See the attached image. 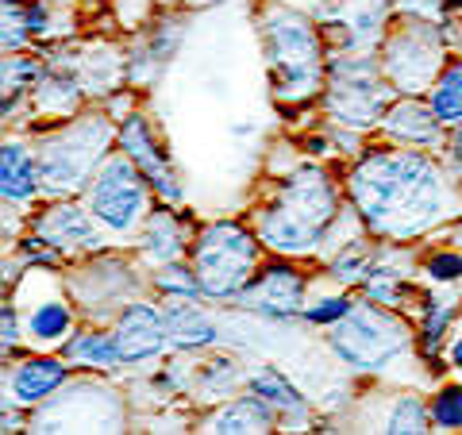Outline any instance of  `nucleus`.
Listing matches in <instances>:
<instances>
[{"label":"nucleus","mask_w":462,"mask_h":435,"mask_svg":"<svg viewBox=\"0 0 462 435\" xmlns=\"http://www.w3.org/2000/svg\"><path fill=\"white\" fill-rule=\"evenodd\" d=\"M351 197L363 220L389 239H412L439 220L443 212V178L420 151L370 154L351 173Z\"/></svg>","instance_id":"obj_1"},{"label":"nucleus","mask_w":462,"mask_h":435,"mask_svg":"<svg viewBox=\"0 0 462 435\" xmlns=\"http://www.w3.org/2000/svg\"><path fill=\"white\" fill-rule=\"evenodd\" d=\"M336 190H331L328 173L305 166L289 173L282 193L258 212V239L282 255L312 251L324 239L328 224L336 220Z\"/></svg>","instance_id":"obj_2"},{"label":"nucleus","mask_w":462,"mask_h":435,"mask_svg":"<svg viewBox=\"0 0 462 435\" xmlns=\"http://www.w3.org/2000/svg\"><path fill=\"white\" fill-rule=\"evenodd\" d=\"M263 35L270 54L273 97L285 100V105H300V100L316 97L324 81V51H320V35L309 27V20L282 8L266 12Z\"/></svg>","instance_id":"obj_3"},{"label":"nucleus","mask_w":462,"mask_h":435,"mask_svg":"<svg viewBox=\"0 0 462 435\" xmlns=\"http://www.w3.org/2000/svg\"><path fill=\"white\" fill-rule=\"evenodd\" d=\"M112 143V124L105 116H85L74 120L69 127H62L58 135H51L39 147V178L47 190H81L85 181L93 178L97 166H105V158Z\"/></svg>","instance_id":"obj_4"},{"label":"nucleus","mask_w":462,"mask_h":435,"mask_svg":"<svg viewBox=\"0 0 462 435\" xmlns=\"http://www.w3.org/2000/svg\"><path fill=\"white\" fill-rule=\"evenodd\" d=\"M258 263V243L239 224H212L200 231V243L193 251V270L200 278V293L227 301L247 289Z\"/></svg>","instance_id":"obj_5"},{"label":"nucleus","mask_w":462,"mask_h":435,"mask_svg":"<svg viewBox=\"0 0 462 435\" xmlns=\"http://www.w3.org/2000/svg\"><path fill=\"white\" fill-rule=\"evenodd\" d=\"M409 347V328L393 312L355 304L343 320L331 328V351L355 370H378Z\"/></svg>","instance_id":"obj_6"},{"label":"nucleus","mask_w":462,"mask_h":435,"mask_svg":"<svg viewBox=\"0 0 462 435\" xmlns=\"http://www.w3.org/2000/svg\"><path fill=\"white\" fill-rule=\"evenodd\" d=\"M389 93L393 89L385 85V69L370 58H336L328 66V112L339 124L370 127L385 120Z\"/></svg>","instance_id":"obj_7"},{"label":"nucleus","mask_w":462,"mask_h":435,"mask_svg":"<svg viewBox=\"0 0 462 435\" xmlns=\"http://www.w3.org/2000/svg\"><path fill=\"white\" fill-rule=\"evenodd\" d=\"M147 173L132 158H108L97 170V181L89 190V208L105 227L112 231H132L147 216Z\"/></svg>","instance_id":"obj_8"},{"label":"nucleus","mask_w":462,"mask_h":435,"mask_svg":"<svg viewBox=\"0 0 462 435\" xmlns=\"http://www.w3.org/2000/svg\"><path fill=\"white\" fill-rule=\"evenodd\" d=\"M120 404L116 393L97 385H78L66 397L51 404V412L42 409L39 424L42 431H120Z\"/></svg>","instance_id":"obj_9"},{"label":"nucleus","mask_w":462,"mask_h":435,"mask_svg":"<svg viewBox=\"0 0 462 435\" xmlns=\"http://www.w3.org/2000/svg\"><path fill=\"white\" fill-rule=\"evenodd\" d=\"M300 297H305V278H300L293 266H266L239 293L243 309H251L258 316H270V320L297 316L300 312Z\"/></svg>","instance_id":"obj_10"},{"label":"nucleus","mask_w":462,"mask_h":435,"mask_svg":"<svg viewBox=\"0 0 462 435\" xmlns=\"http://www.w3.org/2000/svg\"><path fill=\"white\" fill-rule=\"evenodd\" d=\"M439 66V39L428 35L424 27H416L412 35H401L389 42L385 51V74L401 89H412V85H424L431 78V69Z\"/></svg>","instance_id":"obj_11"},{"label":"nucleus","mask_w":462,"mask_h":435,"mask_svg":"<svg viewBox=\"0 0 462 435\" xmlns=\"http://www.w3.org/2000/svg\"><path fill=\"white\" fill-rule=\"evenodd\" d=\"M116 343H120V358L124 362L154 358L170 343L166 312L151 309V304H127L120 324H116Z\"/></svg>","instance_id":"obj_12"},{"label":"nucleus","mask_w":462,"mask_h":435,"mask_svg":"<svg viewBox=\"0 0 462 435\" xmlns=\"http://www.w3.org/2000/svg\"><path fill=\"white\" fill-rule=\"evenodd\" d=\"M120 139H124L127 158H132V162H135L143 173H147V181L154 185V190L162 193L166 200H181L178 181H173V173L166 170V158H162V151L154 147L151 127H147V120H143V116H127Z\"/></svg>","instance_id":"obj_13"},{"label":"nucleus","mask_w":462,"mask_h":435,"mask_svg":"<svg viewBox=\"0 0 462 435\" xmlns=\"http://www.w3.org/2000/svg\"><path fill=\"white\" fill-rule=\"evenodd\" d=\"M39 239L62 251H97L100 231L93 227L89 212H81L78 205H58L47 216H39Z\"/></svg>","instance_id":"obj_14"},{"label":"nucleus","mask_w":462,"mask_h":435,"mask_svg":"<svg viewBox=\"0 0 462 435\" xmlns=\"http://www.w3.org/2000/svg\"><path fill=\"white\" fill-rule=\"evenodd\" d=\"M62 382H66V366L58 358H32L8 378V389L20 404H39L54 389H62Z\"/></svg>","instance_id":"obj_15"},{"label":"nucleus","mask_w":462,"mask_h":435,"mask_svg":"<svg viewBox=\"0 0 462 435\" xmlns=\"http://www.w3.org/2000/svg\"><path fill=\"white\" fill-rule=\"evenodd\" d=\"M270 428H273V409L258 393L224 404V409L208 420V431H216V435H254V431H270Z\"/></svg>","instance_id":"obj_16"},{"label":"nucleus","mask_w":462,"mask_h":435,"mask_svg":"<svg viewBox=\"0 0 462 435\" xmlns=\"http://www.w3.org/2000/svg\"><path fill=\"white\" fill-rule=\"evenodd\" d=\"M166 331H170V343L185 347V351L216 343V324L197 309V304H185V297H170V304H166Z\"/></svg>","instance_id":"obj_17"},{"label":"nucleus","mask_w":462,"mask_h":435,"mask_svg":"<svg viewBox=\"0 0 462 435\" xmlns=\"http://www.w3.org/2000/svg\"><path fill=\"white\" fill-rule=\"evenodd\" d=\"M39 166L32 162V154L20 143H5V154H0V190H5V200H32L39 190Z\"/></svg>","instance_id":"obj_18"},{"label":"nucleus","mask_w":462,"mask_h":435,"mask_svg":"<svg viewBox=\"0 0 462 435\" xmlns=\"http://www.w3.org/2000/svg\"><path fill=\"white\" fill-rule=\"evenodd\" d=\"M385 132L389 135H397L404 143H431L439 135V116L436 108H424V105H416V100H401V105H393L385 112Z\"/></svg>","instance_id":"obj_19"},{"label":"nucleus","mask_w":462,"mask_h":435,"mask_svg":"<svg viewBox=\"0 0 462 435\" xmlns=\"http://www.w3.org/2000/svg\"><path fill=\"white\" fill-rule=\"evenodd\" d=\"M328 16L346 27V39H351L355 47H366V42L382 35L385 0H339V8H331Z\"/></svg>","instance_id":"obj_20"},{"label":"nucleus","mask_w":462,"mask_h":435,"mask_svg":"<svg viewBox=\"0 0 462 435\" xmlns=\"http://www.w3.org/2000/svg\"><path fill=\"white\" fill-rule=\"evenodd\" d=\"M251 393H258V397L270 404V409H278V412H285V416H297V420L309 416L300 393L282 378V374H273V370H254V374H251Z\"/></svg>","instance_id":"obj_21"},{"label":"nucleus","mask_w":462,"mask_h":435,"mask_svg":"<svg viewBox=\"0 0 462 435\" xmlns=\"http://www.w3.org/2000/svg\"><path fill=\"white\" fill-rule=\"evenodd\" d=\"M143 251H147V258H154V263H162V266L181 258V231H178V220H173L170 212L151 216L147 231H143Z\"/></svg>","instance_id":"obj_22"},{"label":"nucleus","mask_w":462,"mask_h":435,"mask_svg":"<svg viewBox=\"0 0 462 435\" xmlns=\"http://www.w3.org/2000/svg\"><path fill=\"white\" fill-rule=\"evenodd\" d=\"M69 324H74V316H69L66 304L42 301L32 309V316H27V336L39 339V343H58L69 331Z\"/></svg>","instance_id":"obj_23"},{"label":"nucleus","mask_w":462,"mask_h":435,"mask_svg":"<svg viewBox=\"0 0 462 435\" xmlns=\"http://www.w3.org/2000/svg\"><path fill=\"white\" fill-rule=\"evenodd\" d=\"M69 358H74L78 366H97V370H112L116 362H124L116 336H100V331H93V336H78L74 343H69Z\"/></svg>","instance_id":"obj_24"},{"label":"nucleus","mask_w":462,"mask_h":435,"mask_svg":"<svg viewBox=\"0 0 462 435\" xmlns=\"http://www.w3.org/2000/svg\"><path fill=\"white\" fill-rule=\"evenodd\" d=\"M431 108L443 124H462V66H451L431 89Z\"/></svg>","instance_id":"obj_25"},{"label":"nucleus","mask_w":462,"mask_h":435,"mask_svg":"<svg viewBox=\"0 0 462 435\" xmlns=\"http://www.w3.org/2000/svg\"><path fill=\"white\" fill-rule=\"evenodd\" d=\"M385 431H393V435L428 431V409L416 397H401L393 404V412H389V420H385Z\"/></svg>","instance_id":"obj_26"},{"label":"nucleus","mask_w":462,"mask_h":435,"mask_svg":"<svg viewBox=\"0 0 462 435\" xmlns=\"http://www.w3.org/2000/svg\"><path fill=\"white\" fill-rule=\"evenodd\" d=\"M236 382H239V370H236V362H227V358L208 362V366L197 374V385L205 397H224L236 389Z\"/></svg>","instance_id":"obj_27"},{"label":"nucleus","mask_w":462,"mask_h":435,"mask_svg":"<svg viewBox=\"0 0 462 435\" xmlns=\"http://www.w3.org/2000/svg\"><path fill=\"white\" fill-rule=\"evenodd\" d=\"M158 289L162 293H170V297H197L200 293V278H197V270H185V266H178V263H166L162 270H158Z\"/></svg>","instance_id":"obj_28"},{"label":"nucleus","mask_w":462,"mask_h":435,"mask_svg":"<svg viewBox=\"0 0 462 435\" xmlns=\"http://www.w3.org/2000/svg\"><path fill=\"white\" fill-rule=\"evenodd\" d=\"M39 105L47 112H69L78 105V85L69 78H47L39 89Z\"/></svg>","instance_id":"obj_29"},{"label":"nucleus","mask_w":462,"mask_h":435,"mask_svg":"<svg viewBox=\"0 0 462 435\" xmlns=\"http://www.w3.org/2000/svg\"><path fill=\"white\" fill-rule=\"evenodd\" d=\"M431 416L443 428H462V389H443L431 404Z\"/></svg>","instance_id":"obj_30"},{"label":"nucleus","mask_w":462,"mask_h":435,"mask_svg":"<svg viewBox=\"0 0 462 435\" xmlns=\"http://www.w3.org/2000/svg\"><path fill=\"white\" fill-rule=\"evenodd\" d=\"M346 312H351V301H343V297H328V301H316L312 309H305V316H309L312 324H339Z\"/></svg>","instance_id":"obj_31"},{"label":"nucleus","mask_w":462,"mask_h":435,"mask_svg":"<svg viewBox=\"0 0 462 435\" xmlns=\"http://www.w3.org/2000/svg\"><path fill=\"white\" fill-rule=\"evenodd\" d=\"M366 251L363 246H346L343 251V258L336 263V278H343V282H363L366 278Z\"/></svg>","instance_id":"obj_32"},{"label":"nucleus","mask_w":462,"mask_h":435,"mask_svg":"<svg viewBox=\"0 0 462 435\" xmlns=\"http://www.w3.org/2000/svg\"><path fill=\"white\" fill-rule=\"evenodd\" d=\"M370 297H378L385 304H397L401 297V282H397V273H389V270H374V278H370Z\"/></svg>","instance_id":"obj_33"},{"label":"nucleus","mask_w":462,"mask_h":435,"mask_svg":"<svg viewBox=\"0 0 462 435\" xmlns=\"http://www.w3.org/2000/svg\"><path fill=\"white\" fill-rule=\"evenodd\" d=\"M428 273L436 282H458L462 278V258L458 255H436L428 263Z\"/></svg>","instance_id":"obj_34"},{"label":"nucleus","mask_w":462,"mask_h":435,"mask_svg":"<svg viewBox=\"0 0 462 435\" xmlns=\"http://www.w3.org/2000/svg\"><path fill=\"white\" fill-rule=\"evenodd\" d=\"M27 78H35V66L27 62V58H8V62H5V93L20 89Z\"/></svg>","instance_id":"obj_35"},{"label":"nucleus","mask_w":462,"mask_h":435,"mask_svg":"<svg viewBox=\"0 0 462 435\" xmlns=\"http://www.w3.org/2000/svg\"><path fill=\"white\" fill-rule=\"evenodd\" d=\"M401 5L409 12H416V16H431V20H436L439 8H443V0H401Z\"/></svg>","instance_id":"obj_36"},{"label":"nucleus","mask_w":462,"mask_h":435,"mask_svg":"<svg viewBox=\"0 0 462 435\" xmlns=\"http://www.w3.org/2000/svg\"><path fill=\"white\" fill-rule=\"evenodd\" d=\"M16 324H12V309H5V351H12V343H16Z\"/></svg>","instance_id":"obj_37"},{"label":"nucleus","mask_w":462,"mask_h":435,"mask_svg":"<svg viewBox=\"0 0 462 435\" xmlns=\"http://www.w3.org/2000/svg\"><path fill=\"white\" fill-rule=\"evenodd\" d=\"M447 358H451L455 370H462V328H458V336H455V343H451V351H447Z\"/></svg>","instance_id":"obj_38"},{"label":"nucleus","mask_w":462,"mask_h":435,"mask_svg":"<svg viewBox=\"0 0 462 435\" xmlns=\"http://www.w3.org/2000/svg\"><path fill=\"white\" fill-rule=\"evenodd\" d=\"M458 151H462V132H458Z\"/></svg>","instance_id":"obj_39"}]
</instances>
